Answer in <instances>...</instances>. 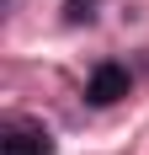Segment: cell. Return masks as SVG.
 <instances>
[{
  "instance_id": "6da1fadb",
  "label": "cell",
  "mask_w": 149,
  "mask_h": 155,
  "mask_svg": "<svg viewBox=\"0 0 149 155\" xmlns=\"http://www.w3.org/2000/svg\"><path fill=\"white\" fill-rule=\"evenodd\" d=\"M85 96L96 102V107H112V102H122V96H128V70H122V64H96V70H90Z\"/></svg>"
},
{
  "instance_id": "7a4b0ae2",
  "label": "cell",
  "mask_w": 149,
  "mask_h": 155,
  "mask_svg": "<svg viewBox=\"0 0 149 155\" xmlns=\"http://www.w3.org/2000/svg\"><path fill=\"white\" fill-rule=\"evenodd\" d=\"M5 155H53V139L43 128H11L5 134Z\"/></svg>"
},
{
  "instance_id": "3957f363",
  "label": "cell",
  "mask_w": 149,
  "mask_h": 155,
  "mask_svg": "<svg viewBox=\"0 0 149 155\" xmlns=\"http://www.w3.org/2000/svg\"><path fill=\"white\" fill-rule=\"evenodd\" d=\"M96 5H101V0H69V5H64V16H69V21H90V16H96Z\"/></svg>"
}]
</instances>
